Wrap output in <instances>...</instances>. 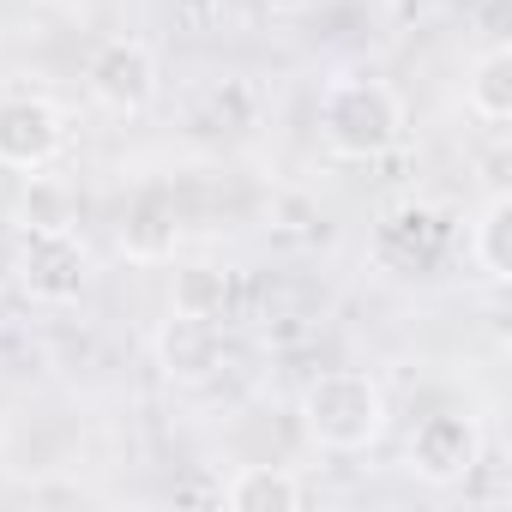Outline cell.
Wrapping results in <instances>:
<instances>
[{"label":"cell","mask_w":512,"mask_h":512,"mask_svg":"<svg viewBox=\"0 0 512 512\" xmlns=\"http://www.w3.org/2000/svg\"><path fill=\"white\" fill-rule=\"evenodd\" d=\"M314 121H320V145H326L332 157H344V163H374V157H386V151L404 139L410 109H404V97H398L386 79H374V73H344V79H332V85L320 91Z\"/></svg>","instance_id":"cell-1"},{"label":"cell","mask_w":512,"mask_h":512,"mask_svg":"<svg viewBox=\"0 0 512 512\" xmlns=\"http://www.w3.org/2000/svg\"><path fill=\"white\" fill-rule=\"evenodd\" d=\"M392 422L386 386L362 368H326L302 386V428L320 452H368Z\"/></svg>","instance_id":"cell-2"},{"label":"cell","mask_w":512,"mask_h":512,"mask_svg":"<svg viewBox=\"0 0 512 512\" xmlns=\"http://www.w3.org/2000/svg\"><path fill=\"white\" fill-rule=\"evenodd\" d=\"M19 290L37 308H73L91 284V253L79 229H19Z\"/></svg>","instance_id":"cell-3"},{"label":"cell","mask_w":512,"mask_h":512,"mask_svg":"<svg viewBox=\"0 0 512 512\" xmlns=\"http://www.w3.org/2000/svg\"><path fill=\"white\" fill-rule=\"evenodd\" d=\"M452 253V223L446 211L434 205H392L380 223H374V260L392 272V278H434Z\"/></svg>","instance_id":"cell-4"},{"label":"cell","mask_w":512,"mask_h":512,"mask_svg":"<svg viewBox=\"0 0 512 512\" xmlns=\"http://www.w3.org/2000/svg\"><path fill=\"white\" fill-rule=\"evenodd\" d=\"M404 464L416 482L428 488H452L464 482L476 464H482V422L464 416V410H428L410 440H404Z\"/></svg>","instance_id":"cell-5"},{"label":"cell","mask_w":512,"mask_h":512,"mask_svg":"<svg viewBox=\"0 0 512 512\" xmlns=\"http://www.w3.org/2000/svg\"><path fill=\"white\" fill-rule=\"evenodd\" d=\"M157 85H163L157 55H151V43H139V37H103V43L91 49V61H85V91H91L109 115H145V109L157 103Z\"/></svg>","instance_id":"cell-6"},{"label":"cell","mask_w":512,"mask_h":512,"mask_svg":"<svg viewBox=\"0 0 512 512\" xmlns=\"http://www.w3.org/2000/svg\"><path fill=\"white\" fill-rule=\"evenodd\" d=\"M67 145V121L49 97H7L0 103V169H49Z\"/></svg>","instance_id":"cell-7"},{"label":"cell","mask_w":512,"mask_h":512,"mask_svg":"<svg viewBox=\"0 0 512 512\" xmlns=\"http://www.w3.org/2000/svg\"><path fill=\"white\" fill-rule=\"evenodd\" d=\"M175 241H181V223H175V199L163 187H145L127 217H121V253L139 266H157V260H175Z\"/></svg>","instance_id":"cell-8"},{"label":"cell","mask_w":512,"mask_h":512,"mask_svg":"<svg viewBox=\"0 0 512 512\" xmlns=\"http://www.w3.org/2000/svg\"><path fill=\"white\" fill-rule=\"evenodd\" d=\"M302 500H308V488L284 464H241L223 482V506L229 512H296Z\"/></svg>","instance_id":"cell-9"},{"label":"cell","mask_w":512,"mask_h":512,"mask_svg":"<svg viewBox=\"0 0 512 512\" xmlns=\"http://www.w3.org/2000/svg\"><path fill=\"white\" fill-rule=\"evenodd\" d=\"M223 356V338H217V320H187V314H169V326L157 332V362L163 374L175 380H205Z\"/></svg>","instance_id":"cell-10"},{"label":"cell","mask_w":512,"mask_h":512,"mask_svg":"<svg viewBox=\"0 0 512 512\" xmlns=\"http://www.w3.org/2000/svg\"><path fill=\"white\" fill-rule=\"evenodd\" d=\"M464 109L482 127H506L512 121V55L500 43L470 61V73H464Z\"/></svg>","instance_id":"cell-11"},{"label":"cell","mask_w":512,"mask_h":512,"mask_svg":"<svg viewBox=\"0 0 512 512\" xmlns=\"http://www.w3.org/2000/svg\"><path fill=\"white\" fill-rule=\"evenodd\" d=\"M470 260L488 284H506L512 278V199L506 193H488V205L476 211L470 223Z\"/></svg>","instance_id":"cell-12"},{"label":"cell","mask_w":512,"mask_h":512,"mask_svg":"<svg viewBox=\"0 0 512 512\" xmlns=\"http://www.w3.org/2000/svg\"><path fill=\"white\" fill-rule=\"evenodd\" d=\"M19 229H79V193L61 181V175H25V193H19Z\"/></svg>","instance_id":"cell-13"},{"label":"cell","mask_w":512,"mask_h":512,"mask_svg":"<svg viewBox=\"0 0 512 512\" xmlns=\"http://www.w3.org/2000/svg\"><path fill=\"white\" fill-rule=\"evenodd\" d=\"M169 308L187 314V320H223V308H229V272H217V266H181L175 284H169Z\"/></svg>","instance_id":"cell-14"}]
</instances>
